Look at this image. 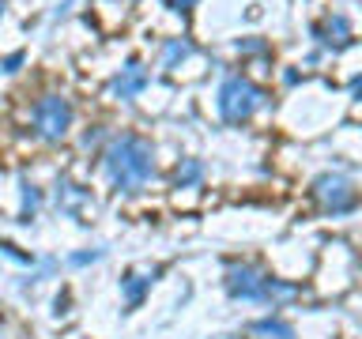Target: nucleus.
Instances as JSON below:
<instances>
[{"label":"nucleus","instance_id":"obj_1","mask_svg":"<svg viewBox=\"0 0 362 339\" xmlns=\"http://www.w3.org/2000/svg\"><path fill=\"white\" fill-rule=\"evenodd\" d=\"M102 170H106L113 189L136 192L155 177V147L136 132H121L102 151Z\"/></svg>","mask_w":362,"mask_h":339},{"label":"nucleus","instance_id":"obj_2","mask_svg":"<svg viewBox=\"0 0 362 339\" xmlns=\"http://www.w3.org/2000/svg\"><path fill=\"white\" fill-rule=\"evenodd\" d=\"M226 294L238 302H287L298 294V287L272 279V275H264V271H257L249 264H230L226 268Z\"/></svg>","mask_w":362,"mask_h":339},{"label":"nucleus","instance_id":"obj_3","mask_svg":"<svg viewBox=\"0 0 362 339\" xmlns=\"http://www.w3.org/2000/svg\"><path fill=\"white\" fill-rule=\"evenodd\" d=\"M72 117H76V109L64 95H42L30 109V129L42 143H61L68 129H72Z\"/></svg>","mask_w":362,"mask_h":339},{"label":"nucleus","instance_id":"obj_4","mask_svg":"<svg viewBox=\"0 0 362 339\" xmlns=\"http://www.w3.org/2000/svg\"><path fill=\"white\" fill-rule=\"evenodd\" d=\"M260 102H264V90L257 83H249L245 76H230L219 87V117L226 124H245L260 109Z\"/></svg>","mask_w":362,"mask_h":339},{"label":"nucleus","instance_id":"obj_5","mask_svg":"<svg viewBox=\"0 0 362 339\" xmlns=\"http://www.w3.org/2000/svg\"><path fill=\"white\" fill-rule=\"evenodd\" d=\"M313 196L321 200L325 211H332V215H344V211H351L358 203L355 185H351L347 177H339V174H321L317 177L313 181Z\"/></svg>","mask_w":362,"mask_h":339},{"label":"nucleus","instance_id":"obj_6","mask_svg":"<svg viewBox=\"0 0 362 339\" xmlns=\"http://www.w3.org/2000/svg\"><path fill=\"white\" fill-rule=\"evenodd\" d=\"M147 83H151V72H147L140 61H129L117 76L110 79V90H113V98H124V102H129V98L140 95Z\"/></svg>","mask_w":362,"mask_h":339},{"label":"nucleus","instance_id":"obj_7","mask_svg":"<svg viewBox=\"0 0 362 339\" xmlns=\"http://www.w3.org/2000/svg\"><path fill=\"white\" fill-rule=\"evenodd\" d=\"M317 38H321L328 49H344V45L351 42V27L344 16H328L321 27H317Z\"/></svg>","mask_w":362,"mask_h":339},{"label":"nucleus","instance_id":"obj_8","mask_svg":"<svg viewBox=\"0 0 362 339\" xmlns=\"http://www.w3.org/2000/svg\"><path fill=\"white\" fill-rule=\"evenodd\" d=\"M155 275H158V271H147V275H140V271H129V275L121 279V294H124V302H129L132 309H136V305L144 302V294L151 290Z\"/></svg>","mask_w":362,"mask_h":339},{"label":"nucleus","instance_id":"obj_9","mask_svg":"<svg viewBox=\"0 0 362 339\" xmlns=\"http://www.w3.org/2000/svg\"><path fill=\"white\" fill-rule=\"evenodd\" d=\"M200 177H204V162H200V158H181L177 170H174V185L177 189H192Z\"/></svg>","mask_w":362,"mask_h":339},{"label":"nucleus","instance_id":"obj_10","mask_svg":"<svg viewBox=\"0 0 362 339\" xmlns=\"http://www.w3.org/2000/svg\"><path fill=\"white\" fill-rule=\"evenodd\" d=\"M249 332H253L257 339H294V328L291 324H283V321H257V324H249Z\"/></svg>","mask_w":362,"mask_h":339},{"label":"nucleus","instance_id":"obj_11","mask_svg":"<svg viewBox=\"0 0 362 339\" xmlns=\"http://www.w3.org/2000/svg\"><path fill=\"white\" fill-rule=\"evenodd\" d=\"M42 208V192L30 185V181H23V211H19V222H30L34 215Z\"/></svg>","mask_w":362,"mask_h":339},{"label":"nucleus","instance_id":"obj_12","mask_svg":"<svg viewBox=\"0 0 362 339\" xmlns=\"http://www.w3.org/2000/svg\"><path fill=\"white\" fill-rule=\"evenodd\" d=\"M192 56V42H181V38H170L166 42V68H177V61Z\"/></svg>","mask_w":362,"mask_h":339},{"label":"nucleus","instance_id":"obj_13","mask_svg":"<svg viewBox=\"0 0 362 339\" xmlns=\"http://www.w3.org/2000/svg\"><path fill=\"white\" fill-rule=\"evenodd\" d=\"M57 200L72 208V203H83V200H90V192H87V189H79V185H68V181H61V189H57Z\"/></svg>","mask_w":362,"mask_h":339},{"label":"nucleus","instance_id":"obj_14","mask_svg":"<svg viewBox=\"0 0 362 339\" xmlns=\"http://www.w3.org/2000/svg\"><path fill=\"white\" fill-rule=\"evenodd\" d=\"M170 11H177V16H189L192 8H197V0H166Z\"/></svg>","mask_w":362,"mask_h":339},{"label":"nucleus","instance_id":"obj_15","mask_svg":"<svg viewBox=\"0 0 362 339\" xmlns=\"http://www.w3.org/2000/svg\"><path fill=\"white\" fill-rule=\"evenodd\" d=\"M23 64V53H11L8 61H4V72H16V68Z\"/></svg>","mask_w":362,"mask_h":339},{"label":"nucleus","instance_id":"obj_16","mask_svg":"<svg viewBox=\"0 0 362 339\" xmlns=\"http://www.w3.org/2000/svg\"><path fill=\"white\" fill-rule=\"evenodd\" d=\"M102 253H76L72 256V264H90V260H98Z\"/></svg>","mask_w":362,"mask_h":339},{"label":"nucleus","instance_id":"obj_17","mask_svg":"<svg viewBox=\"0 0 362 339\" xmlns=\"http://www.w3.org/2000/svg\"><path fill=\"white\" fill-rule=\"evenodd\" d=\"M0 11H4V0H0Z\"/></svg>","mask_w":362,"mask_h":339}]
</instances>
